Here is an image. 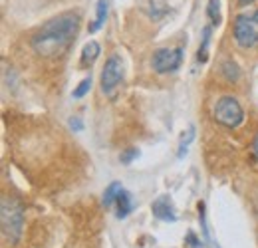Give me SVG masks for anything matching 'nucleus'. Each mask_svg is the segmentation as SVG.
I'll return each mask as SVG.
<instances>
[{"label":"nucleus","instance_id":"nucleus-1","mask_svg":"<svg viewBox=\"0 0 258 248\" xmlns=\"http://www.w3.org/2000/svg\"><path fill=\"white\" fill-rule=\"evenodd\" d=\"M80 30V14L78 12H66L48 22H44L34 32L30 46L42 58H54L62 54L66 48L74 42L76 34Z\"/></svg>","mask_w":258,"mask_h":248},{"label":"nucleus","instance_id":"nucleus-2","mask_svg":"<svg viewBox=\"0 0 258 248\" xmlns=\"http://www.w3.org/2000/svg\"><path fill=\"white\" fill-rule=\"evenodd\" d=\"M0 220H2V236L6 242L16 244L22 236L24 228V207L14 197L4 195L0 207Z\"/></svg>","mask_w":258,"mask_h":248},{"label":"nucleus","instance_id":"nucleus-3","mask_svg":"<svg viewBox=\"0 0 258 248\" xmlns=\"http://www.w3.org/2000/svg\"><path fill=\"white\" fill-rule=\"evenodd\" d=\"M232 36L240 48H254L258 46V10L250 14L236 16L232 24Z\"/></svg>","mask_w":258,"mask_h":248},{"label":"nucleus","instance_id":"nucleus-4","mask_svg":"<svg viewBox=\"0 0 258 248\" xmlns=\"http://www.w3.org/2000/svg\"><path fill=\"white\" fill-rule=\"evenodd\" d=\"M213 115H215L217 123H221L223 127H228V129H236L244 121V111H242L238 99L232 97V95H223L217 101Z\"/></svg>","mask_w":258,"mask_h":248},{"label":"nucleus","instance_id":"nucleus-5","mask_svg":"<svg viewBox=\"0 0 258 248\" xmlns=\"http://www.w3.org/2000/svg\"><path fill=\"white\" fill-rule=\"evenodd\" d=\"M121 80H123V62L117 54H113L107 58L101 70V92L105 95H111L115 92V88L121 84Z\"/></svg>","mask_w":258,"mask_h":248},{"label":"nucleus","instance_id":"nucleus-6","mask_svg":"<svg viewBox=\"0 0 258 248\" xmlns=\"http://www.w3.org/2000/svg\"><path fill=\"white\" fill-rule=\"evenodd\" d=\"M183 62V50L181 48H159L153 58V70L157 74H169V72H175Z\"/></svg>","mask_w":258,"mask_h":248},{"label":"nucleus","instance_id":"nucleus-7","mask_svg":"<svg viewBox=\"0 0 258 248\" xmlns=\"http://www.w3.org/2000/svg\"><path fill=\"white\" fill-rule=\"evenodd\" d=\"M151 213L153 217L165 220V222H175L177 220V213L173 209V203L169 201V197H159L153 205H151Z\"/></svg>","mask_w":258,"mask_h":248},{"label":"nucleus","instance_id":"nucleus-8","mask_svg":"<svg viewBox=\"0 0 258 248\" xmlns=\"http://www.w3.org/2000/svg\"><path fill=\"white\" fill-rule=\"evenodd\" d=\"M115 217L117 218H127L131 215V211H133V199H131V193L129 191H121V195H119V199H117V203H115Z\"/></svg>","mask_w":258,"mask_h":248},{"label":"nucleus","instance_id":"nucleus-9","mask_svg":"<svg viewBox=\"0 0 258 248\" xmlns=\"http://www.w3.org/2000/svg\"><path fill=\"white\" fill-rule=\"evenodd\" d=\"M97 56H99V44H97L96 40H90V42H86V44H84V50H82V58H80V62H82L84 68H88L90 64L96 62Z\"/></svg>","mask_w":258,"mask_h":248},{"label":"nucleus","instance_id":"nucleus-10","mask_svg":"<svg viewBox=\"0 0 258 248\" xmlns=\"http://www.w3.org/2000/svg\"><path fill=\"white\" fill-rule=\"evenodd\" d=\"M121 191H123V187H121V183H119V181H113L111 185H109L107 189H105V193H103V199H101L103 207H105V209L113 207V205L117 203V199H119Z\"/></svg>","mask_w":258,"mask_h":248},{"label":"nucleus","instance_id":"nucleus-11","mask_svg":"<svg viewBox=\"0 0 258 248\" xmlns=\"http://www.w3.org/2000/svg\"><path fill=\"white\" fill-rule=\"evenodd\" d=\"M105 20H107V0H97V8H96V20L92 22V26H90V32L94 34L97 32L103 24H105Z\"/></svg>","mask_w":258,"mask_h":248},{"label":"nucleus","instance_id":"nucleus-12","mask_svg":"<svg viewBox=\"0 0 258 248\" xmlns=\"http://www.w3.org/2000/svg\"><path fill=\"white\" fill-rule=\"evenodd\" d=\"M209 42H211V26H207L203 30V44H201L199 54H197V60L201 64H205L209 60Z\"/></svg>","mask_w":258,"mask_h":248},{"label":"nucleus","instance_id":"nucleus-13","mask_svg":"<svg viewBox=\"0 0 258 248\" xmlns=\"http://www.w3.org/2000/svg\"><path fill=\"white\" fill-rule=\"evenodd\" d=\"M221 70H223V76H225L228 82H238V80H240V70H238V66L234 62L226 60Z\"/></svg>","mask_w":258,"mask_h":248},{"label":"nucleus","instance_id":"nucleus-14","mask_svg":"<svg viewBox=\"0 0 258 248\" xmlns=\"http://www.w3.org/2000/svg\"><path fill=\"white\" fill-rule=\"evenodd\" d=\"M193 139H195V127H189L187 133H183L181 135V141H179V151H177L179 159H183V155L187 153V149H189V145H191Z\"/></svg>","mask_w":258,"mask_h":248},{"label":"nucleus","instance_id":"nucleus-15","mask_svg":"<svg viewBox=\"0 0 258 248\" xmlns=\"http://www.w3.org/2000/svg\"><path fill=\"white\" fill-rule=\"evenodd\" d=\"M199 218H201V228H203V238L207 242V246L217 248L211 240V232H209V226H207V217H205V203H199Z\"/></svg>","mask_w":258,"mask_h":248},{"label":"nucleus","instance_id":"nucleus-16","mask_svg":"<svg viewBox=\"0 0 258 248\" xmlns=\"http://www.w3.org/2000/svg\"><path fill=\"white\" fill-rule=\"evenodd\" d=\"M219 6H221L219 0H209V6H207V14H209V18L215 26L221 24V8Z\"/></svg>","mask_w":258,"mask_h":248},{"label":"nucleus","instance_id":"nucleus-17","mask_svg":"<svg viewBox=\"0 0 258 248\" xmlns=\"http://www.w3.org/2000/svg\"><path fill=\"white\" fill-rule=\"evenodd\" d=\"M90 90H92V78H84V80L80 82V86L74 90V93H72V95H74L76 99H82V97L90 92Z\"/></svg>","mask_w":258,"mask_h":248},{"label":"nucleus","instance_id":"nucleus-18","mask_svg":"<svg viewBox=\"0 0 258 248\" xmlns=\"http://www.w3.org/2000/svg\"><path fill=\"white\" fill-rule=\"evenodd\" d=\"M139 157V149H135V147H129V149H125L121 155H119V159H121V163L123 165H129L131 161H135Z\"/></svg>","mask_w":258,"mask_h":248},{"label":"nucleus","instance_id":"nucleus-19","mask_svg":"<svg viewBox=\"0 0 258 248\" xmlns=\"http://www.w3.org/2000/svg\"><path fill=\"white\" fill-rule=\"evenodd\" d=\"M187 244H189L191 248H205L207 246V242H201V240L197 238V234H195L193 230L187 234Z\"/></svg>","mask_w":258,"mask_h":248},{"label":"nucleus","instance_id":"nucleus-20","mask_svg":"<svg viewBox=\"0 0 258 248\" xmlns=\"http://www.w3.org/2000/svg\"><path fill=\"white\" fill-rule=\"evenodd\" d=\"M68 125H70L74 131H82V129H84V121H82L78 115H76V117H70V119H68Z\"/></svg>","mask_w":258,"mask_h":248},{"label":"nucleus","instance_id":"nucleus-21","mask_svg":"<svg viewBox=\"0 0 258 248\" xmlns=\"http://www.w3.org/2000/svg\"><path fill=\"white\" fill-rule=\"evenodd\" d=\"M252 159H254V163L258 165V135L254 137V141H252Z\"/></svg>","mask_w":258,"mask_h":248},{"label":"nucleus","instance_id":"nucleus-22","mask_svg":"<svg viewBox=\"0 0 258 248\" xmlns=\"http://www.w3.org/2000/svg\"><path fill=\"white\" fill-rule=\"evenodd\" d=\"M240 4H250V2H254V0H238Z\"/></svg>","mask_w":258,"mask_h":248}]
</instances>
